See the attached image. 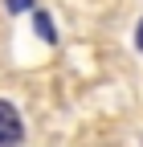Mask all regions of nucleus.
<instances>
[{
	"label": "nucleus",
	"instance_id": "f03ea898",
	"mask_svg": "<svg viewBox=\"0 0 143 147\" xmlns=\"http://www.w3.org/2000/svg\"><path fill=\"white\" fill-rule=\"evenodd\" d=\"M33 0H8V8H29Z\"/></svg>",
	"mask_w": 143,
	"mask_h": 147
},
{
	"label": "nucleus",
	"instance_id": "f257e3e1",
	"mask_svg": "<svg viewBox=\"0 0 143 147\" xmlns=\"http://www.w3.org/2000/svg\"><path fill=\"white\" fill-rule=\"evenodd\" d=\"M21 115L12 110V102H0V147H16L21 143Z\"/></svg>",
	"mask_w": 143,
	"mask_h": 147
},
{
	"label": "nucleus",
	"instance_id": "7ed1b4c3",
	"mask_svg": "<svg viewBox=\"0 0 143 147\" xmlns=\"http://www.w3.org/2000/svg\"><path fill=\"white\" fill-rule=\"evenodd\" d=\"M135 45H139V53H143V21H139V33H135Z\"/></svg>",
	"mask_w": 143,
	"mask_h": 147
}]
</instances>
